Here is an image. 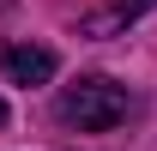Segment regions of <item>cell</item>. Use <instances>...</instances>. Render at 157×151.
Here are the masks:
<instances>
[{"label":"cell","instance_id":"3","mask_svg":"<svg viewBox=\"0 0 157 151\" xmlns=\"http://www.w3.org/2000/svg\"><path fill=\"white\" fill-rule=\"evenodd\" d=\"M145 6H157V0H109V6H103V12H91L78 30H85V37H115L121 24H133Z\"/></svg>","mask_w":157,"mask_h":151},{"label":"cell","instance_id":"1","mask_svg":"<svg viewBox=\"0 0 157 151\" xmlns=\"http://www.w3.org/2000/svg\"><path fill=\"white\" fill-rule=\"evenodd\" d=\"M60 121L78 133H109L127 121V91L115 79H78V85L60 91Z\"/></svg>","mask_w":157,"mask_h":151},{"label":"cell","instance_id":"2","mask_svg":"<svg viewBox=\"0 0 157 151\" xmlns=\"http://www.w3.org/2000/svg\"><path fill=\"white\" fill-rule=\"evenodd\" d=\"M55 67H60L55 48H42V42H12V48L0 55V73L12 79V85H24V91H30V85H48Z\"/></svg>","mask_w":157,"mask_h":151},{"label":"cell","instance_id":"4","mask_svg":"<svg viewBox=\"0 0 157 151\" xmlns=\"http://www.w3.org/2000/svg\"><path fill=\"white\" fill-rule=\"evenodd\" d=\"M0 127H6V103H0Z\"/></svg>","mask_w":157,"mask_h":151}]
</instances>
